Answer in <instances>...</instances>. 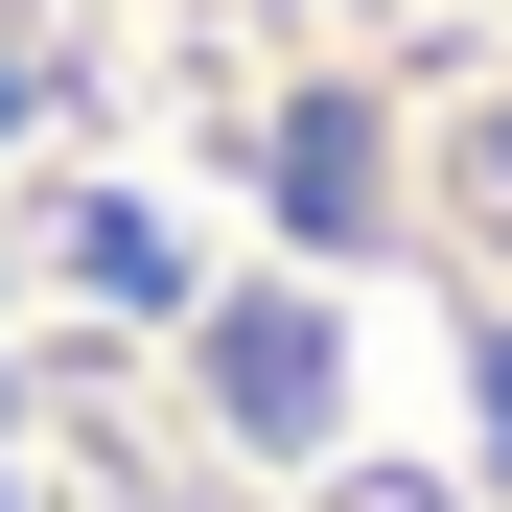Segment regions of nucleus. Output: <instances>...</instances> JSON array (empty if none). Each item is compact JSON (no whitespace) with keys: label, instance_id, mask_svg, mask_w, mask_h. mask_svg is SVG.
<instances>
[{"label":"nucleus","instance_id":"1","mask_svg":"<svg viewBox=\"0 0 512 512\" xmlns=\"http://www.w3.org/2000/svg\"><path fill=\"white\" fill-rule=\"evenodd\" d=\"M0 512H512V0H0Z\"/></svg>","mask_w":512,"mask_h":512}]
</instances>
